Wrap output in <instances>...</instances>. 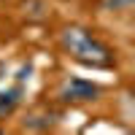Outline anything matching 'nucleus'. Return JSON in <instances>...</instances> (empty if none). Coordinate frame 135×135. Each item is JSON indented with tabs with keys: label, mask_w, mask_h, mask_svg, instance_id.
<instances>
[{
	"label": "nucleus",
	"mask_w": 135,
	"mask_h": 135,
	"mask_svg": "<svg viewBox=\"0 0 135 135\" xmlns=\"http://www.w3.org/2000/svg\"><path fill=\"white\" fill-rule=\"evenodd\" d=\"M60 43L68 51V57L81 62L86 68H111L114 65V51H111L97 35H92L81 25H68L60 32Z\"/></svg>",
	"instance_id": "obj_1"
},
{
	"label": "nucleus",
	"mask_w": 135,
	"mask_h": 135,
	"mask_svg": "<svg viewBox=\"0 0 135 135\" xmlns=\"http://www.w3.org/2000/svg\"><path fill=\"white\" fill-rule=\"evenodd\" d=\"M100 84L95 81H86V78H65L60 84V92L57 97L62 103H70V105H81V103H92V100L100 97Z\"/></svg>",
	"instance_id": "obj_2"
},
{
	"label": "nucleus",
	"mask_w": 135,
	"mask_h": 135,
	"mask_svg": "<svg viewBox=\"0 0 135 135\" xmlns=\"http://www.w3.org/2000/svg\"><path fill=\"white\" fill-rule=\"evenodd\" d=\"M22 97H25V89H22V84L8 86V89H0V122H6V116H11V114L19 108Z\"/></svg>",
	"instance_id": "obj_3"
},
{
	"label": "nucleus",
	"mask_w": 135,
	"mask_h": 135,
	"mask_svg": "<svg viewBox=\"0 0 135 135\" xmlns=\"http://www.w3.org/2000/svg\"><path fill=\"white\" fill-rule=\"evenodd\" d=\"M60 122V114H51V111H43V114H30L25 122H22V127L25 130H38V132H43V130H49V127H54Z\"/></svg>",
	"instance_id": "obj_4"
},
{
	"label": "nucleus",
	"mask_w": 135,
	"mask_h": 135,
	"mask_svg": "<svg viewBox=\"0 0 135 135\" xmlns=\"http://www.w3.org/2000/svg\"><path fill=\"white\" fill-rule=\"evenodd\" d=\"M135 0H100V11L105 14H130Z\"/></svg>",
	"instance_id": "obj_5"
},
{
	"label": "nucleus",
	"mask_w": 135,
	"mask_h": 135,
	"mask_svg": "<svg viewBox=\"0 0 135 135\" xmlns=\"http://www.w3.org/2000/svg\"><path fill=\"white\" fill-rule=\"evenodd\" d=\"M22 8H25V16H27V19H43V16H46V11H49L43 0H25Z\"/></svg>",
	"instance_id": "obj_6"
},
{
	"label": "nucleus",
	"mask_w": 135,
	"mask_h": 135,
	"mask_svg": "<svg viewBox=\"0 0 135 135\" xmlns=\"http://www.w3.org/2000/svg\"><path fill=\"white\" fill-rule=\"evenodd\" d=\"M0 132H3V130H0Z\"/></svg>",
	"instance_id": "obj_7"
}]
</instances>
